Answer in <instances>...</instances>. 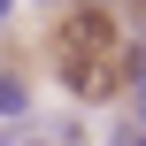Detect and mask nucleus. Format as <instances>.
I'll use <instances>...</instances> for the list:
<instances>
[{"label": "nucleus", "instance_id": "4", "mask_svg": "<svg viewBox=\"0 0 146 146\" xmlns=\"http://www.w3.org/2000/svg\"><path fill=\"white\" fill-rule=\"evenodd\" d=\"M54 8H62V0H54Z\"/></svg>", "mask_w": 146, "mask_h": 146}, {"label": "nucleus", "instance_id": "3", "mask_svg": "<svg viewBox=\"0 0 146 146\" xmlns=\"http://www.w3.org/2000/svg\"><path fill=\"white\" fill-rule=\"evenodd\" d=\"M8 8H15V0H0V15H8Z\"/></svg>", "mask_w": 146, "mask_h": 146}, {"label": "nucleus", "instance_id": "1", "mask_svg": "<svg viewBox=\"0 0 146 146\" xmlns=\"http://www.w3.org/2000/svg\"><path fill=\"white\" fill-rule=\"evenodd\" d=\"M15 115H31V85L15 69H0V123H15Z\"/></svg>", "mask_w": 146, "mask_h": 146}, {"label": "nucleus", "instance_id": "2", "mask_svg": "<svg viewBox=\"0 0 146 146\" xmlns=\"http://www.w3.org/2000/svg\"><path fill=\"white\" fill-rule=\"evenodd\" d=\"M115 146H139V115H123V123H115Z\"/></svg>", "mask_w": 146, "mask_h": 146}]
</instances>
